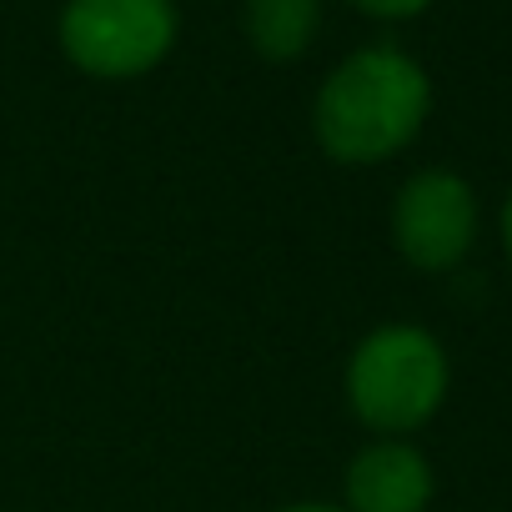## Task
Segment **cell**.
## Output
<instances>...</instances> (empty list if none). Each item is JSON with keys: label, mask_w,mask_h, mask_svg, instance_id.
Returning <instances> with one entry per match:
<instances>
[{"label": "cell", "mask_w": 512, "mask_h": 512, "mask_svg": "<svg viewBox=\"0 0 512 512\" xmlns=\"http://www.w3.org/2000/svg\"><path fill=\"white\" fill-rule=\"evenodd\" d=\"M432 116V76L392 41L342 56L312 101V136L337 166H382L402 156Z\"/></svg>", "instance_id": "cell-1"}, {"label": "cell", "mask_w": 512, "mask_h": 512, "mask_svg": "<svg viewBox=\"0 0 512 512\" xmlns=\"http://www.w3.org/2000/svg\"><path fill=\"white\" fill-rule=\"evenodd\" d=\"M452 392V357L437 332L417 322L372 327L342 367L347 412L372 437H412L422 432Z\"/></svg>", "instance_id": "cell-2"}, {"label": "cell", "mask_w": 512, "mask_h": 512, "mask_svg": "<svg viewBox=\"0 0 512 512\" xmlns=\"http://www.w3.org/2000/svg\"><path fill=\"white\" fill-rule=\"evenodd\" d=\"M181 36L176 0H66L56 16L61 56L91 81L151 76Z\"/></svg>", "instance_id": "cell-3"}, {"label": "cell", "mask_w": 512, "mask_h": 512, "mask_svg": "<svg viewBox=\"0 0 512 512\" xmlns=\"http://www.w3.org/2000/svg\"><path fill=\"white\" fill-rule=\"evenodd\" d=\"M387 231H392L397 256L412 272H427V277L457 272L472 256L477 231H482V206H477L472 181L447 166L412 171L392 196Z\"/></svg>", "instance_id": "cell-4"}, {"label": "cell", "mask_w": 512, "mask_h": 512, "mask_svg": "<svg viewBox=\"0 0 512 512\" xmlns=\"http://www.w3.org/2000/svg\"><path fill=\"white\" fill-rule=\"evenodd\" d=\"M432 497L437 472L412 437H372L347 457L342 512H427Z\"/></svg>", "instance_id": "cell-5"}, {"label": "cell", "mask_w": 512, "mask_h": 512, "mask_svg": "<svg viewBox=\"0 0 512 512\" xmlns=\"http://www.w3.org/2000/svg\"><path fill=\"white\" fill-rule=\"evenodd\" d=\"M322 11L327 0H241L246 46L272 66H292L322 36Z\"/></svg>", "instance_id": "cell-6"}, {"label": "cell", "mask_w": 512, "mask_h": 512, "mask_svg": "<svg viewBox=\"0 0 512 512\" xmlns=\"http://www.w3.org/2000/svg\"><path fill=\"white\" fill-rule=\"evenodd\" d=\"M342 6H352L367 21H417L437 6V0H342Z\"/></svg>", "instance_id": "cell-7"}, {"label": "cell", "mask_w": 512, "mask_h": 512, "mask_svg": "<svg viewBox=\"0 0 512 512\" xmlns=\"http://www.w3.org/2000/svg\"><path fill=\"white\" fill-rule=\"evenodd\" d=\"M497 231H502V251H507V262H512V191L502 196V211H497Z\"/></svg>", "instance_id": "cell-8"}, {"label": "cell", "mask_w": 512, "mask_h": 512, "mask_svg": "<svg viewBox=\"0 0 512 512\" xmlns=\"http://www.w3.org/2000/svg\"><path fill=\"white\" fill-rule=\"evenodd\" d=\"M272 512H342V502H317V497H302V502H282Z\"/></svg>", "instance_id": "cell-9"}]
</instances>
